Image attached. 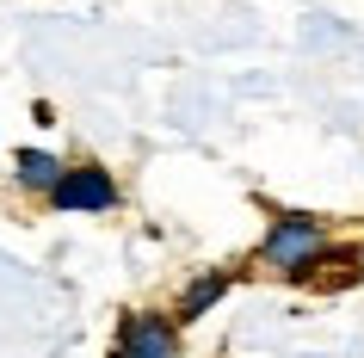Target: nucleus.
Segmentation results:
<instances>
[{
  "instance_id": "f257e3e1",
  "label": "nucleus",
  "mask_w": 364,
  "mask_h": 358,
  "mask_svg": "<svg viewBox=\"0 0 364 358\" xmlns=\"http://www.w3.org/2000/svg\"><path fill=\"white\" fill-rule=\"evenodd\" d=\"M327 253H333V235L315 210H278L259 235V247H253L259 272H272V278H315L327 265Z\"/></svg>"
},
{
  "instance_id": "f03ea898",
  "label": "nucleus",
  "mask_w": 364,
  "mask_h": 358,
  "mask_svg": "<svg viewBox=\"0 0 364 358\" xmlns=\"http://www.w3.org/2000/svg\"><path fill=\"white\" fill-rule=\"evenodd\" d=\"M43 204L56 210V216H105V210L124 204V186H117L112 167H99V161H75V167L62 173V186L50 191Z\"/></svg>"
},
{
  "instance_id": "7ed1b4c3",
  "label": "nucleus",
  "mask_w": 364,
  "mask_h": 358,
  "mask_svg": "<svg viewBox=\"0 0 364 358\" xmlns=\"http://www.w3.org/2000/svg\"><path fill=\"white\" fill-rule=\"evenodd\" d=\"M112 358H179V315H161V309H136V315L117 321Z\"/></svg>"
},
{
  "instance_id": "20e7f679",
  "label": "nucleus",
  "mask_w": 364,
  "mask_h": 358,
  "mask_svg": "<svg viewBox=\"0 0 364 358\" xmlns=\"http://www.w3.org/2000/svg\"><path fill=\"white\" fill-rule=\"evenodd\" d=\"M229 284H235V272H229V265H204V272H192V278H186V290H179V302H173L179 327L204 321V315L216 309V302L229 297Z\"/></svg>"
},
{
  "instance_id": "39448f33",
  "label": "nucleus",
  "mask_w": 364,
  "mask_h": 358,
  "mask_svg": "<svg viewBox=\"0 0 364 358\" xmlns=\"http://www.w3.org/2000/svg\"><path fill=\"white\" fill-rule=\"evenodd\" d=\"M62 173H68V161L50 149H13V186L31 191V198H50V191L62 186Z\"/></svg>"
}]
</instances>
